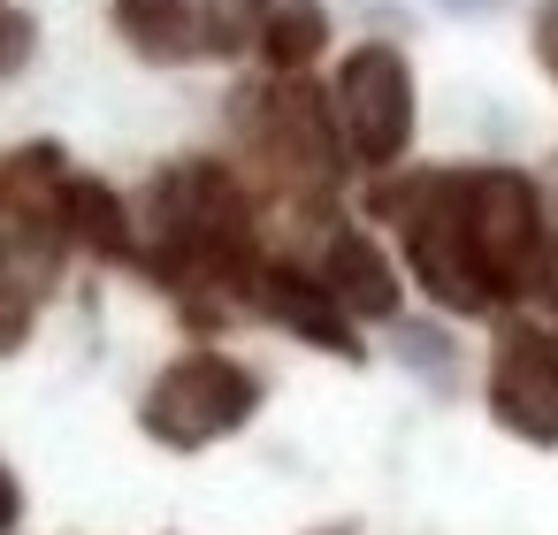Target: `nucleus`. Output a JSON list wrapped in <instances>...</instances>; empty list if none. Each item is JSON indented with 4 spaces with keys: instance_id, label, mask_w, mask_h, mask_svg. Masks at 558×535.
<instances>
[{
    "instance_id": "obj_1",
    "label": "nucleus",
    "mask_w": 558,
    "mask_h": 535,
    "mask_svg": "<svg viewBox=\"0 0 558 535\" xmlns=\"http://www.w3.org/2000/svg\"><path fill=\"white\" fill-rule=\"evenodd\" d=\"M444 199H451L466 245L482 253V268L497 276V291H512V276H527L535 268V245H543L535 192L512 169H482V177H444Z\"/></svg>"
},
{
    "instance_id": "obj_2",
    "label": "nucleus",
    "mask_w": 558,
    "mask_h": 535,
    "mask_svg": "<svg viewBox=\"0 0 558 535\" xmlns=\"http://www.w3.org/2000/svg\"><path fill=\"white\" fill-rule=\"evenodd\" d=\"M337 123L352 138V154L375 161V169L405 154V138H413V77H405V62L390 47L344 54V70H337Z\"/></svg>"
},
{
    "instance_id": "obj_3",
    "label": "nucleus",
    "mask_w": 558,
    "mask_h": 535,
    "mask_svg": "<svg viewBox=\"0 0 558 535\" xmlns=\"http://www.w3.org/2000/svg\"><path fill=\"white\" fill-rule=\"evenodd\" d=\"M253 375L245 367H230V360H215V352H192V360H177L161 382H154V405H146V428L161 436V443H207V436H222V428H238L245 413H253Z\"/></svg>"
},
{
    "instance_id": "obj_4",
    "label": "nucleus",
    "mask_w": 558,
    "mask_h": 535,
    "mask_svg": "<svg viewBox=\"0 0 558 535\" xmlns=\"http://www.w3.org/2000/svg\"><path fill=\"white\" fill-rule=\"evenodd\" d=\"M154 215H161L169 245H184V253H199V260L245 253V199L230 192L222 169H177V177L154 192Z\"/></svg>"
},
{
    "instance_id": "obj_5",
    "label": "nucleus",
    "mask_w": 558,
    "mask_h": 535,
    "mask_svg": "<svg viewBox=\"0 0 558 535\" xmlns=\"http://www.w3.org/2000/svg\"><path fill=\"white\" fill-rule=\"evenodd\" d=\"M489 398H497L505 428H520V436L550 443V436H558V344H550V337H535V329L505 337L497 375H489Z\"/></svg>"
},
{
    "instance_id": "obj_6",
    "label": "nucleus",
    "mask_w": 558,
    "mask_h": 535,
    "mask_svg": "<svg viewBox=\"0 0 558 535\" xmlns=\"http://www.w3.org/2000/svg\"><path fill=\"white\" fill-rule=\"evenodd\" d=\"M116 24L138 54L177 62V54L207 47V0H116Z\"/></svg>"
},
{
    "instance_id": "obj_7",
    "label": "nucleus",
    "mask_w": 558,
    "mask_h": 535,
    "mask_svg": "<svg viewBox=\"0 0 558 535\" xmlns=\"http://www.w3.org/2000/svg\"><path fill=\"white\" fill-rule=\"evenodd\" d=\"M329 291H337V306H352V314H398V276H390V260L367 245V238H337L329 245Z\"/></svg>"
},
{
    "instance_id": "obj_8",
    "label": "nucleus",
    "mask_w": 558,
    "mask_h": 535,
    "mask_svg": "<svg viewBox=\"0 0 558 535\" xmlns=\"http://www.w3.org/2000/svg\"><path fill=\"white\" fill-rule=\"evenodd\" d=\"M260 299H268V314H276V321L306 329L314 344L352 352V337H344V306H337V291H329V283H306V276H268V283H260Z\"/></svg>"
},
{
    "instance_id": "obj_9",
    "label": "nucleus",
    "mask_w": 558,
    "mask_h": 535,
    "mask_svg": "<svg viewBox=\"0 0 558 535\" xmlns=\"http://www.w3.org/2000/svg\"><path fill=\"white\" fill-rule=\"evenodd\" d=\"M322 39H329V16L314 9V0H283V9H268V24H260V47H268V62H276V70L314 62V54H322Z\"/></svg>"
},
{
    "instance_id": "obj_10",
    "label": "nucleus",
    "mask_w": 558,
    "mask_h": 535,
    "mask_svg": "<svg viewBox=\"0 0 558 535\" xmlns=\"http://www.w3.org/2000/svg\"><path fill=\"white\" fill-rule=\"evenodd\" d=\"M62 222H70L85 245H100V253H131V230H123V207H116L108 184H70V192H62Z\"/></svg>"
},
{
    "instance_id": "obj_11",
    "label": "nucleus",
    "mask_w": 558,
    "mask_h": 535,
    "mask_svg": "<svg viewBox=\"0 0 558 535\" xmlns=\"http://www.w3.org/2000/svg\"><path fill=\"white\" fill-rule=\"evenodd\" d=\"M24 54H32V24H24L16 9H0V77H9Z\"/></svg>"
},
{
    "instance_id": "obj_12",
    "label": "nucleus",
    "mask_w": 558,
    "mask_h": 535,
    "mask_svg": "<svg viewBox=\"0 0 558 535\" xmlns=\"http://www.w3.org/2000/svg\"><path fill=\"white\" fill-rule=\"evenodd\" d=\"M24 337V291H0V352Z\"/></svg>"
},
{
    "instance_id": "obj_13",
    "label": "nucleus",
    "mask_w": 558,
    "mask_h": 535,
    "mask_svg": "<svg viewBox=\"0 0 558 535\" xmlns=\"http://www.w3.org/2000/svg\"><path fill=\"white\" fill-rule=\"evenodd\" d=\"M16 512H24V497H16V482H9V466H0V535L16 527Z\"/></svg>"
},
{
    "instance_id": "obj_14",
    "label": "nucleus",
    "mask_w": 558,
    "mask_h": 535,
    "mask_svg": "<svg viewBox=\"0 0 558 535\" xmlns=\"http://www.w3.org/2000/svg\"><path fill=\"white\" fill-rule=\"evenodd\" d=\"M444 9H497V0H444Z\"/></svg>"
}]
</instances>
